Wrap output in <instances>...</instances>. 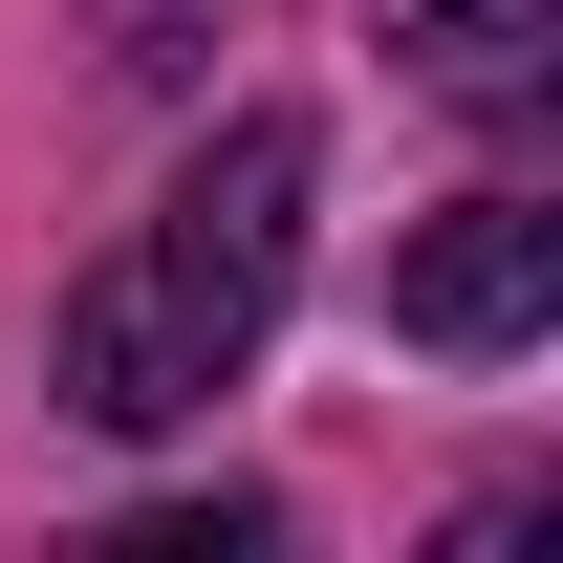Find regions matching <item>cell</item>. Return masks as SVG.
<instances>
[{"label": "cell", "mask_w": 563, "mask_h": 563, "mask_svg": "<svg viewBox=\"0 0 563 563\" xmlns=\"http://www.w3.org/2000/svg\"><path fill=\"white\" fill-rule=\"evenodd\" d=\"M303 217H325V131H303V109L196 131V152H174V196H152L131 239L66 282L44 390H66L87 433H196L217 390L261 368V325L303 303Z\"/></svg>", "instance_id": "1"}, {"label": "cell", "mask_w": 563, "mask_h": 563, "mask_svg": "<svg viewBox=\"0 0 563 563\" xmlns=\"http://www.w3.org/2000/svg\"><path fill=\"white\" fill-rule=\"evenodd\" d=\"M542 325H563V196L477 174V196L390 261V347H433V368H520Z\"/></svg>", "instance_id": "2"}, {"label": "cell", "mask_w": 563, "mask_h": 563, "mask_svg": "<svg viewBox=\"0 0 563 563\" xmlns=\"http://www.w3.org/2000/svg\"><path fill=\"white\" fill-rule=\"evenodd\" d=\"M390 66H412L433 109L520 131V109H563V0H390Z\"/></svg>", "instance_id": "3"}]
</instances>
